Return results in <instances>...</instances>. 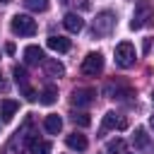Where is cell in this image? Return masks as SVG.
Returning <instances> with one entry per match:
<instances>
[{
    "instance_id": "obj_10",
    "label": "cell",
    "mask_w": 154,
    "mask_h": 154,
    "mask_svg": "<svg viewBox=\"0 0 154 154\" xmlns=\"http://www.w3.org/2000/svg\"><path fill=\"white\" fill-rule=\"evenodd\" d=\"M43 58H46V55H43V51H41L38 46H26V48H24V63H26V65H41Z\"/></svg>"
},
{
    "instance_id": "obj_20",
    "label": "cell",
    "mask_w": 154,
    "mask_h": 154,
    "mask_svg": "<svg viewBox=\"0 0 154 154\" xmlns=\"http://www.w3.org/2000/svg\"><path fill=\"white\" fill-rule=\"evenodd\" d=\"M123 147H125V142L118 137V140H111V142L106 144V152H108V154H120V152H123Z\"/></svg>"
},
{
    "instance_id": "obj_24",
    "label": "cell",
    "mask_w": 154,
    "mask_h": 154,
    "mask_svg": "<svg viewBox=\"0 0 154 154\" xmlns=\"http://www.w3.org/2000/svg\"><path fill=\"white\" fill-rule=\"evenodd\" d=\"M0 89H5V82H2V77H0Z\"/></svg>"
},
{
    "instance_id": "obj_9",
    "label": "cell",
    "mask_w": 154,
    "mask_h": 154,
    "mask_svg": "<svg viewBox=\"0 0 154 154\" xmlns=\"http://www.w3.org/2000/svg\"><path fill=\"white\" fill-rule=\"evenodd\" d=\"M63 24H65V29L72 31V34H79V31L84 29V19H82L77 12H67V14L63 17Z\"/></svg>"
},
{
    "instance_id": "obj_1",
    "label": "cell",
    "mask_w": 154,
    "mask_h": 154,
    "mask_svg": "<svg viewBox=\"0 0 154 154\" xmlns=\"http://www.w3.org/2000/svg\"><path fill=\"white\" fill-rule=\"evenodd\" d=\"M152 17H154V5H152L149 0H137L135 14H132V19H130V29H142Z\"/></svg>"
},
{
    "instance_id": "obj_26",
    "label": "cell",
    "mask_w": 154,
    "mask_h": 154,
    "mask_svg": "<svg viewBox=\"0 0 154 154\" xmlns=\"http://www.w3.org/2000/svg\"><path fill=\"white\" fill-rule=\"evenodd\" d=\"M152 101H154V94H152Z\"/></svg>"
},
{
    "instance_id": "obj_19",
    "label": "cell",
    "mask_w": 154,
    "mask_h": 154,
    "mask_svg": "<svg viewBox=\"0 0 154 154\" xmlns=\"http://www.w3.org/2000/svg\"><path fill=\"white\" fill-rule=\"evenodd\" d=\"M24 7L31 12H46L48 10V0H24Z\"/></svg>"
},
{
    "instance_id": "obj_18",
    "label": "cell",
    "mask_w": 154,
    "mask_h": 154,
    "mask_svg": "<svg viewBox=\"0 0 154 154\" xmlns=\"http://www.w3.org/2000/svg\"><path fill=\"white\" fill-rule=\"evenodd\" d=\"M132 144H135V147H140V149L149 144V137H147L144 128H137V130H135V135H132Z\"/></svg>"
},
{
    "instance_id": "obj_7",
    "label": "cell",
    "mask_w": 154,
    "mask_h": 154,
    "mask_svg": "<svg viewBox=\"0 0 154 154\" xmlns=\"http://www.w3.org/2000/svg\"><path fill=\"white\" fill-rule=\"evenodd\" d=\"M94 96H96V91L89 89V87L75 89V91H72V103H75V106H89V103L94 101Z\"/></svg>"
},
{
    "instance_id": "obj_17",
    "label": "cell",
    "mask_w": 154,
    "mask_h": 154,
    "mask_svg": "<svg viewBox=\"0 0 154 154\" xmlns=\"http://www.w3.org/2000/svg\"><path fill=\"white\" fill-rule=\"evenodd\" d=\"M55 99H58V89H55L53 84L43 87V91L38 94V101H41L43 106H53V103H55Z\"/></svg>"
},
{
    "instance_id": "obj_15",
    "label": "cell",
    "mask_w": 154,
    "mask_h": 154,
    "mask_svg": "<svg viewBox=\"0 0 154 154\" xmlns=\"http://www.w3.org/2000/svg\"><path fill=\"white\" fill-rule=\"evenodd\" d=\"M43 128H46V132H51V135H58V132L63 130V118H60V116H55V113H51V116H46V120H43Z\"/></svg>"
},
{
    "instance_id": "obj_22",
    "label": "cell",
    "mask_w": 154,
    "mask_h": 154,
    "mask_svg": "<svg viewBox=\"0 0 154 154\" xmlns=\"http://www.w3.org/2000/svg\"><path fill=\"white\" fill-rule=\"evenodd\" d=\"M5 51H7L10 55H12V53H14V43H7V46H5Z\"/></svg>"
},
{
    "instance_id": "obj_11",
    "label": "cell",
    "mask_w": 154,
    "mask_h": 154,
    "mask_svg": "<svg viewBox=\"0 0 154 154\" xmlns=\"http://www.w3.org/2000/svg\"><path fill=\"white\" fill-rule=\"evenodd\" d=\"M46 43H48L51 51H58V53H67L70 51V38H65V36H55L53 34V36H48Z\"/></svg>"
},
{
    "instance_id": "obj_4",
    "label": "cell",
    "mask_w": 154,
    "mask_h": 154,
    "mask_svg": "<svg viewBox=\"0 0 154 154\" xmlns=\"http://www.w3.org/2000/svg\"><path fill=\"white\" fill-rule=\"evenodd\" d=\"M113 26H116V14H113L111 10H103V12L96 14V19H94V34H96V36L111 34Z\"/></svg>"
},
{
    "instance_id": "obj_8",
    "label": "cell",
    "mask_w": 154,
    "mask_h": 154,
    "mask_svg": "<svg viewBox=\"0 0 154 154\" xmlns=\"http://www.w3.org/2000/svg\"><path fill=\"white\" fill-rule=\"evenodd\" d=\"M103 128H108V130H125L128 128V120L123 116H118L116 111H108L103 116Z\"/></svg>"
},
{
    "instance_id": "obj_2",
    "label": "cell",
    "mask_w": 154,
    "mask_h": 154,
    "mask_svg": "<svg viewBox=\"0 0 154 154\" xmlns=\"http://www.w3.org/2000/svg\"><path fill=\"white\" fill-rule=\"evenodd\" d=\"M10 29L17 36H34L36 34V22L29 14H14L12 22H10Z\"/></svg>"
},
{
    "instance_id": "obj_14",
    "label": "cell",
    "mask_w": 154,
    "mask_h": 154,
    "mask_svg": "<svg viewBox=\"0 0 154 154\" xmlns=\"http://www.w3.org/2000/svg\"><path fill=\"white\" fill-rule=\"evenodd\" d=\"M17 108H19L17 101H12V99H2V103H0V116H2V120H5V123L12 120L14 113H17Z\"/></svg>"
},
{
    "instance_id": "obj_21",
    "label": "cell",
    "mask_w": 154,
    "mask_h": 154,
    "mask_svg": "<svg viewBox=\"0 0 154 154\" xmlns=\"http://www.w3.org/2000/svg\"><path fill=\"white\" fill-rule=\"evenodd\" d=\"M72 123H75V125H82V128H87V125H91V118H89L87 113H72Z\"/></svg>"
},
{
    "instance_id": "obj_16",
    "label": "cell",
    "mask_w": 154,
    "mask_h": 154,
    "mask_svg": "<svg viewBox=\"0 0 154 154\" xmlns=\"http://www.w3.org/2000/svg\"><path fill=\"white\" fill-rule=\"evenodd\" d=\"M29 154H51V142H46V140H29Z\"/></svg>"
},
{
    "instance_id": "obj_23",
    "label": "cell",
    "mask_w": 154,
    "mask_h": 154,
    "mask_svg": "<svg viewBox=\"0 0 154 154\" xmlns=\"http://www.w3.org/2000/svg\"><path fill=\"white\" fill-rule=\"evenodd\" d=\"M149 125H152V130H154V116H152V118H149Z\"/></svg>"
},
{
    "instance_id": "obj_5",
    "label": "cell",
    "mask_w": 154,
    "mask_h": 154,
    "mask_svg": "<svg viewBox=\"0 0 154 154\" xmlns=\"http://www.w3.org/2000/svg\"><path fill=\"white\" fill-rule=\"evenodd\" d=\"M12 75H14V82H17V87L22 89V94H24V99L26 101H36L38 99V94L29 87V79H26V70L24 67H19V65H14L12 67Z\"/></svg>"
},
{
    "instance_id": "obj_6",
    "label": "cell",
    "mask_w": 154,
    "mask_h": 154,
    "mask_svg": "<svg viewBox=\"0 0 154 154\" xmlns=\"http://www.w3.org/2000/svg\"><path fill=\"white\" fill-rule=\"evenodd\" d=\"M101 70H103V55L101 53H89L82 63V72L96 77V75H101Z\"/></svg>"
},
{
    "instance_id": "obj_13",
    "label": "cell",
    "mask_w": 154,
    "mask_h": 154,
    "mask_svg": "<svg viewBox=\"0 0 154 154\" xmlns=\"http://www.w3.org/2000/svg\"><path fill=\"white\" fill-rule=\"evenodd\" d=\"M65 144H67L70 149H75V152H84V149H87V137L79 135V132H70V135L65 137Z\"/></svg>"
},
{
    "instance_id": "obj_25",
    "label": "cell",
    "mask_w": 154,
    "mask_h": 154,
    "mask_svg": "<svg viewBox=\"0 0 154 154\" xmlns=\"http://www.w3.org/2000/svg\"><path fill=\"white\" fill-rule=\"evenodd\" d=\"M0 2H10V0H0Z\"/></svg>"
},
{
    "instance_id": "obj_3",
    "label": "cell",
    "mask_w": 154,
    "mask_h": 154,
    "mask_svg": "<svg viewBox=\"0 0 154 154\" xmlns=\"http://www.w3.org/2000/svg\"><path fill=\"white\" fill-rule=\"evenodd\" d=\"M113 55H116V63H118L120 67H132V65H135V60H137L135 46H132V43H128V41L118 43V46H116V51H113Z\"/></svg>"
},
{
    "instance_id": "obj_12",
    "label": "cell",
    "mask_w": 154,
    "mask_h": 154,
    "mask_svg": "<svg viewBox=\"0 0 154 154\" xmlns=\"http://www.w3.org/2000/svg\"><path fill=\"white\" fill-rule=\"evenodd\" d=\"M41 65L46 67L48 77H63V75H65V67H63V63H58L55 58H43V63H41Z\"/></svg>"
}]
</instances>
